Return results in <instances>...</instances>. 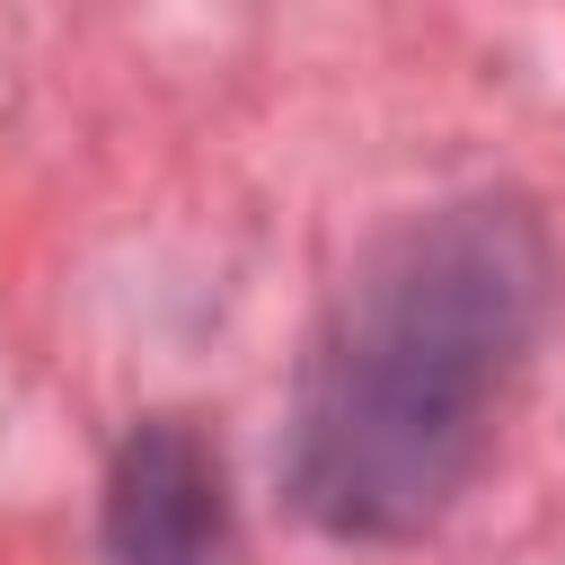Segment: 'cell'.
Here are the masks:
<instances>
[{"label": "cell", "mask_w": 565, "mask_h": 565, "mask_svg": "<svg viewBox=\"0 0 565 565\" xmlns=\"http://www.w3.org/2000/svg\"><path fill=\"white\" fill-rule=\"evenodd\" d=\"M106 556L115 565H238L221 459L185 415H150L124 433L106 468Z\"/></svg>", "instance_id": "7a4b0ae2"}, {"label": "cell", "mask_w": 565, "mask_h": 565, "mask_svg": "<svg viewBox=\"0 0 565 565\" xmlns=\"http://www.w3.org/2000/svg\"><path fill=\"white\" fill-rule=\"evenodd\" d=\"M547 230L512 194L397 221L335 291L300 406L291 503L327 539H415L477 477L494 415L547 318Z\"/></svg>", "instance_id": "6da1fadb"}]
</instances>
